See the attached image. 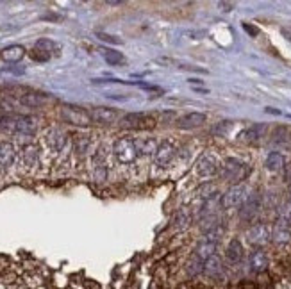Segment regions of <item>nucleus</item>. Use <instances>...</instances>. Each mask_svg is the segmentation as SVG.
I'll return each mask as SVG.
<instances>
[{
    "label": "nucleus",
    "instance_id": "obj_1",
    "mask_svg": "<svg viewBox=\"0 0 291 289\" xmlns=\"http://www.w3.org/2000/svg\"><path fill=\"white\" fill-rule=\"evenodd\" d=\"M247 175H249V166H247L245 162L237 161V159H234V157H229L223 161L222 177L225 179V181H229L230 184L237 186Z\"/></svg>",
    "mask_w": 291,
    "mask_h": 289
},
{
    "label": "nucleus",
    "instance_id": "obj_2",
    "mask_svg": "<svg viewBox=\"0 0 291 289\" xmlns=\"http://www.w3.org/2000/svg\"><path fill=\"white\" fill-rule=\"evenodd\" d=\"M113 152H115V157L118 159L122 164H130V162L136 161V145L134 139L130 138H118L113 145Z\"/></svg>",
    "mask_w": 291,
    "mask_h": 289
},
{
    "label": "nucleus",
    "instance_id": "obj_3",
    "mask_svg": "<svg viewBox=\"0 0 291 289\" xmlns=\"http://www.w3.org/2000/svg\"><path fill=\"white\" fill-rule=\"evenodd\" d=\"M61 114L63 118L66 120V124H72L75 125V127H88L93 122L91 116H89V111L79 107V105H72V104L63 105Z\"/></svg>",
    "mask_w": 291,
    "mask_h": 289
},
{
    "label": "nucleus",
    "instance_id": "obj_4",
    "mask_svg": "<svg viewBox=\"0 0 291 289\" xmlns=\"http://www.w3.org/2000/svg\"><path fill=\"white\" fill-rule=\"evenodd\" d=\"M122 127L132 129V131H145V129H152L156 125L154 116L145 114V112H129L122 118Z\"/></svg>",
    "mask_w": 291,
    "mask_h": 289
},
{
    "label": "nucleus",
    "instance_id": "obj_5",
    "mask_svg": "<svg viewBox=\"0 0 291 289\" xmlns=\"http://www.w3.org/2000/svg\"><path fill=\"white\" fill-rule=\"evenodd\" d=\"M249 198L247 195V188L243 184H237L229 188L222 195V207L223 209H234V207H241L245 204V200Z\"/></svg>",
    "mask_w": 291,
    "mask_h": 289
},
{
    "label": "nucleus",
    "instance_id": "obj_6",
    "mask_svg": "<svg viewBox=\"0 0 291 289\" xmlns=\"http://www.w3.org/2000/svg\"><path fill=\"white\" fill-rule=\"evenodd\" d=\"M247 241H249L252 247H264V245L272 241V228L264 223H256L247 230Z\"/></svg>",
    "mask_w": 291,
    "mask_h": 289
},
{
    "label": "nucleus",
    "instance_id": "obj_7",
    "mask_svg": "<svg viewBox=\"0 0 291 289\" xmlns=\"http://www.w3.org/2000/svg\"><path fill=\"white\" fill-rule=\"evenodd\" d=\"M195 170H197V174H199V177L209 179V177H213V175H216V171H218V161H216L215 155L202 154L199 157V161H197Z\"/></svg>",
    "mask_w": 291,
    "mask_h": 289
},
{
    "label": "nucleus",
    "instance_id": "obj_8",
    "mask_svg": "<svg viewBox=\"0 0 291 289\" xmlns=\"http://www.w3.org/2000/svg\"><path fill=\"white\" fill-rule=\"evenodd\" d=\"M259 211H261V197L257 193H254V195H249L245 204L239 209V218L243 221H254L257 218V214H259Z\"/></svg>",
    "mask_w": 291,
    "mask_h": 289
},
{
    "label": "nucleus",
    "instance_id": "obj_9",
    "mask_svg": "<svg viewBox=\"0 0 291 289\" xmlns=\"http://www.w3.org/2000/svg\"><path fill=\"white\" fill-rule=\"evenodd\" d=\"M89 116H91L93 122L96 124H102V125H109V124H115L118 120V111L113 107H93L89 111Z\"/></svg>",
    "mask_w": 291,
    "mask_h": 289
},
{
    "label": "nucleus",
    "instance_id": "obj_10",
    "mask_svg": "<svg viewBox=\"0 0 291 289\" xmlns=\"http://www.w3.org/2000/svg\"><path fill=\"white\" fill-rule=\"evenodd\" d=\"M173 157H175V147H173L172 143H168V141L161 143V145L157 147L156 155H154V159H156V164L161 166V168L168 166L170 162L173 161Z\"/></svg>",
    "mask_w": 291,
    "mask_h": 289
},
{
    "label": "nucleus",
    "instance_id": "obj_11",
    "mask_svg": "<svg viewBox=\"0 0 291 289\" xmlns=\"http://www.w3.org/2000/svg\"><path fill=\"white\" fill-rule=\"evenodd\" d=\"M249 264L254 273H263V271H266L268 270V255H266V252H263L261 248H256V250L250 254Z\"/></svg>",
    "mask_w": 291,
    "mask_h": 289
},
{
    "label": "nucleus",
    "instance_id": "obj_12",
    "mask_svg": "<svg viewBox=\"0 0 291 289\" xmlns=\"http://www.w3.org/2000/svg\"><path fill=\"white\" fill-rule=\"evenodd\" d=\"M206 124V114L204 112H188V114L180 116L177 120V127L179 129H195V127H200V125Z\"/></svg>",
    "mask_w": 291,
    "mask_h": 289
},
{
    "label": "nucleus",
    "instance_id": "obj_13",
    "mask_svg": "<svg viewBox=\"0 0 291 289\" xmlns=\"http://www.w3.org/2000/svg\"><path fill=\"white\" fill-rule=\"evenodd\" d=\"M204 273L209 278H215V280H220L223 277V266H222V259L218 255H213L209 257L206 262H204Z\"/></svg>",
    "mask_w": 291,
    "mask_h": 289
},
{
    "label": "nucleus",
    "instance_id": "obj_14",
    "mask_svg": "<svg viewBox=\"0 0 291 289\" xmlns=\"http://www.w3.org/2000/svg\"><path fill=\"white\" fill-rule=\"evenodd\" d=\"M48 100L50 96L39 91H27L20 96V104L27 105V107H39V105H45Z\"/></svg>",
    "mask_w": 291,
    "mask_h": 289
},
{
    "label": "nucleus",
    "instance_id": "obj_15",
    "mask_svg": "<svg viewBox=\"0 0 291 289\" xmlns=\"http://www.w3.org/2000/svg\"><path fill=\"white\" fill-rule=\"evenodd\" d=\"M243 245L239 239H230L229 245H227V250H225V257L227 261L230 262V264H237V262H241L243 259Z\"/></svg>",
    "mask_w": 291,
    "mask_h": 289
},
{
    "label": "nucleus",
    "instance_id": "obj_16",
    "mask_svg": "<svg viewBox=\"0 0 291 289\" xmlns=\"http://www.w3.org/2000/svg\"><path fill=\"white\" fill-rule=\"evenodd\" d=\"M272 143L275 147H280V148H291V132L287 127L284 125H279L275 127L272 134Z\"/></svg>",
    "mask_w": 291,
    "mask_h": 289
},
{
    "label": "nucleus",
    "instance_id": "obj_17",
    "mask_svg": "<svg viewBox=\"0 0 291 289\" xmlns=\"http://www.w3.org/2000/svg\"><path fill=\"white\" fill-rule=\"evenodd\" d=\"M134 145H136V152L139 155H156L157 152V141L156 138H136L134 139Z\"/></svg>",
    "mask_w": 291,
    "mask_h": 289
},
{
    "label": "nucleus",
    "instance_id": "obj_18",
    "mask_svg": "<svg viewBox=\"0 0 291 289\" xmlns=\"http://www.w3.org/2000/svg\"><path fill=\"white\" fill-rule=\"evenodd\" d=\"M172 225L175 230H186L191 225V211L188 207H180L179 211L173 214Z\"/></svg>",
    "mask_w": 291,
    "mask_h": 289
},
{
    "label": "nucleus",
    "instance_id": "obj_19",
    "mask_svg": "<svg viewBox=\"0 0 291 289\" xmlns=\"http://www.w3.org/2000/svg\"><path fill=\"white\" fill-rule=\"evenodd\" d=\"M45 141L52 150H61L66 143V134L59 129H50L45 136Z\"/></svg>",
    "mask_w": 291,
    "mask_h": 289
},
{
    "label": "nucleus",
    "instance_id": "obj_20",
    "mask_svg": "<svg viewBox=\"0 0 291 289\" xmlns=\"http://www.w3.org/2000/svg\"><path fill=\"white\" fill-rule=\"evenodd\" d=\"M36 132V120L27 114H18V125H16V134L32 136Z\"/></svg>",
    "mask_w": 291,
    "mask_h": 289
},
{
    "label": "nucleus",
    "instance_id": "obj_21",
    "mask_svg": "<svg viewBox=\"0 0 291 289\" xmlns=\"http://www.w3.org/2000/svg\"><path fill=\"white\" fill-rule=\"evenodd\" d=\"M23 55H25V48L22 45H11L0 52V59L6 63H18L23 59Z\"/></svg>",
    "mask_w": 291,
    "mask_h": 289
},
{
    "label": "nucleus",
    "instance_id": "obj_22",
    "mask_svg": "<svg viewBox=\"0 0 291 289\" xmlns=\"http://www.w3.org/2000/svg\"><path fill=\"white\" fill-rule=\"evenodd\" d=\"M266 129H268V127H266L264 124H256V125H252L250 129H247V131H243L241 134H239V138H241L243 141H247V143H256V141H259L264 134H266Z\"/></svg>",
    "mask_w": 291,
    "mask_h": 289
},
{
    "label": "nucleus",
    "instance_id": "obj_23",
    "mask_svg": "<svg viewBox=\"0 0 291 289\" xmlns=\"http://www.w3.org/2000/svg\"><path fill=\"white\" fill-rule=\"evenodd\" d=\"M18 114H0V134H16Z\"/></svg>",
    "mask_w": 291,
    "mask_h": 289
},
{
    "label": "nucleus",
    "instance_id": "obj_24",
    "mask_svg": "<svg viewBox=\"0 0 291 289\" xmlns=\"http://www.w3.org/2000/svg\"><path fill=\"white\" fill-rule=\"evenodd\" d=\"M264 166L270 171H280L286 166V159H284V155L280 152H270L266 161H264Z\"/></svg>",
    "mask_w": 291,
    "mask_h": 289
},
{
    "label": "nucleus",
    "instance_id": "obj_25",
    "mask_svg": "<svg viewBox=\"0 0 291 289\" xmlns=\"http://www.w3.org/2000/svg\"><path fill=\"white\" fill-rule=\"evenodd\" d=\"M289 239H291L289 227L275 223V227L272 228V241H273V243H275V245H286V243H289Z\"/></svg>",
    "mask_w": 291,
    "mask_h": 289
},
{
    "label": "nucleus",
    "instance_id": "obj_26",
    "mask_svg": "<svg viewBox=\"0 0 291 289\" xmlns=\"http://www.w3.org/2000/svg\"><path fill=\"white\" fill-rule=\"evenodd\" d=\"M195 255H199L202 261H207L209 257L216 255V245L215 243H209L206 239H202L195 248Z\"/></svg>",
    "mask_w": 291,
    "mask_h": 289
},
{
    "label": "nucleus",
    "instance_id": "obj_27",
    "mask_svg": "<svg viewBox=\"0 0 291 289\" xmlns=\"http://www.w3.org/2000/svg\"><path fill=\"white\" fill-rule=\"evenodd\" d=\"M204 262L202 259L199 257V255L193 254L191 257H189V261L186 262V273L189 275V277H199V275L204 273Z\"/></svg>",
    "mask_w": 291,
    "mask_h": 289
},
{
    "label": "nucleus",
    "instance_id": "obj_28",
    "mask_svg": "<svg viewBox=\"0 0 291 289\" xmlns=\"http://www.w3.org/2000/svg\"><path fill=\"white\" fill-rule=\"evenodd\" d=\"M15 161V147L11 143H0V166L6 168Z\"/></svg>",
    "mask_w": 291,
    "mask_h": 289
},
{
    "label": "nucleus",
    "instance_id": "obj_29",
    "mask_svg": "<svg viewBox=\"0 0 291 289\" xmlns=\"http://www.w3.org/2000/svg\"><path fill=\"white\" fill-rule=\"evenodd\" d=\"M277 223L286 225V227L291 225V200H286L279 205V209H277Z\"/></svg>",
    "mask_w": 291,
    "mask_h": 289
},
{
    "label": "nucleus",
    "instance_id": "obj_30",
    "mask_svg": "<svg viewBox=\"0 0 291 289\" xmlns=\"http://www.w3.org/2000/svg\"><path fill=\"white\" fill-rule=\"evenodd\" d=\"M223 232H225L223 225H218V227H215V228H211V230L204 232V239H206V241H209V243H215L216 245L220 241V238L223 236Z\"/></svg>",
    "mask_w": 291,
    "mask_h": 289
},
{
    "label": "nucleus",
    "instance_id": "obj_31",
    "mask_svg": "<svg viewBox=\"0 0 291 289\" xmlns=\"http://www.w3.org/2000/svg\"><path fill=\"white\" fill-rule=\"evenodd\" d=\"M102 54H104V59L109 63V65H120V63L123 61V55L120 54V52H116V50H102Z\"/></svg>",
    "mask_w": 291,
    "mask_h": 289
},
{
    "label": "nucleus",
    "instance_id": "obj_32",
    "mask_svg": "<svg viewBox=\"0 0 291 289\" xmlns=\"http://www.w3.org/2000/svg\"><path fill=\"white\" fill-rule=\"evenodd\" d=\"M230 127H232V122H229V120H225V122H218V124L213 127V134L223 136L230 131Z\"/></svg>",
    "mask_w": 291,
    "mask_h": 289
},
{
    "label": "nucleus",
    "instance_id": "obj_33",
    "mask_svg": "<svg viewBox=\"0 0 291 289\" xmlns=\"http://www.w3.org/2000/svg\"><path fill=\"white\" fill-rule=\"evenodd\" d=\"M31 57L34 59V61H48V59L52 57V54L41 50V48H38V46H34V48L31 50Z\"/></svg>",
    "mask_w": 291,
    "mask_h": 289
},
{
    "label": "nucleus",
    "instance_id": "obj_34",
    "mask_svg": "<svg viewBox=\"0 0 291 289\" xmlns=\"http://www.w3.org/2000/svg\"><path fill=\"white\" fill-rule=\"evenodd\" d=\"M88 136H77L75 138V150L79 152V154H84L86 148H88Z\"/></svg>",
    "mask_w": 291,
    "mask_h": 289
},
{
    "label": "nucleus",
    "instance_id": "obj_35",
    "mask_svg": "<svg viewBox=\"0 0 291 289\" xmlns=\"http://www.w3.org/2000/svg\"><path fill=\"white\" fill-rule=\"evenodd\" d=\"M25 157H27L29 164L32 166L36 162V150H32V148H27V152H25Z\"/></svg>",
    "mask_w": 291,
    "mask_h": 289
},
{
    "label": "nucleus",
    "instance_id": "obj_36",
    "mask_svg": "<svg viewBox=\"0 0 291 289\" xmlns=\"http://www.w3.org/2000/svg\"><path fill=\"white\" fill-rule=\"evenodd\" d=\"M99 36L100 39H102V41H111V43H120V39H116L115 36H108V34H104V32H99Z\"/></svg>",
    "mask_w": 291,
    "mask_h": 289
},
{
    "label": "nucleus",
    "instance_id": "obj_37",
    "mask_svg": "<svg viewBox=\"0 0 291 289\" xmlns=\"http://www.w3.org/2000/svg\"><path fill=\"white\" fill-rule=\"evenodd\" d=\"M284 179L287 181V184L291 186V161L287 162L286 166H284Z\"/></svg>",
    "mask_w": 291,
    "mask_h": 289
},
{
    "label": "nucleus",
    "instance_id": "obj_38",
    "mask_svg": "<svg viewBox=\"0 0 291 289\" xmlns=\"http://www.w3.org/2000/svg\"><path fill=\"white\" fill-rule=\"evenodd\" d=\"M243 29H245V31H247V32H249V34H252V36H256V34H257V32H259V31H257V29H256V27H250L249 23H243Z\"/></svg>",
    "mask_w": 291,
    "mask_h": 289
},
{
    "label": "nucleus",
    "instance_id": "obj_39",
    "mask_svg": "<svg viewBox=\"0 0 291 289\" xmlns=\"http://www.w3.org/2000/svg\"><path fill=\"white\" fill-rule=\"evenodd\" d=\"M282 34L287 38V41H291V27H286V29H282Z\"/></svg>",
    "mask_w": 291,
    "mask_h": 289
}]
</instances>
